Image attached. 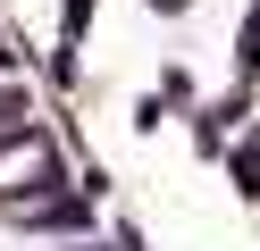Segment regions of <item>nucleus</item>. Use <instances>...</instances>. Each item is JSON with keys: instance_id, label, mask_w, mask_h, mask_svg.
Returning a JSON list of instances; mask_svg holds the SVG:
<instances>
[{"instance_id": "nucleus-3", "label": "nucleus", "mask_w": 260, "mask_h": 251, "mask_svg": "<svg viewBox=\"0 0 260 251\" xmlns=\"http://www.w3.org/2000/svg\"><path fill=\"white\" fill-rule=\"evenodd\" d=\"M151 9H159V17H185V9H193V0H151Z\"/></svg>"}, {"instance_id": "nucleus-2", "label": "nucleus", "mask_w": 260, "mask_h": 251, "mask_svg": "<svg viewBox=\"0 0 260 251\" xmlns=\"http://www.w3.org/2000/svg\"><path fill=\"white\" fill-rule=\"evenodd\" d=\"M235 59H243V76H252V67H260V0H252V9H243V33H235Z\"/></svg>"}, {"instance_id": "nucleus-1", "label": "nucleus", "mask_w": 260, "mask_h": 251, "mask_svg": "<svg viewBox=\"0 0 260 251\" xmlns=\"http://www.w3.org/2000/svg\"><path fill=\"white\" fill-rule=\"evenodd\" d=\"M59 184V151L42 142V134H25V142H9L0 151V193L17 201V193H51Z\"/></svg>"}]
</instances>
